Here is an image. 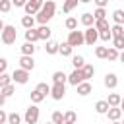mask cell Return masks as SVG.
Masks as SVG:
<instances>
[{
	"instance_id": "19",
	"label": "cell",
	"mask_w": 124,
	"mask_h": 124,
	"mask_svg": "<svg viewBox=\"0 0 124 124\" xmlns=\"http://www.w3.org/2000/svg\"><path fill=\"white\" fill-rule=\"evenodd\" d=\"M35 21H37V19H35L33 16H23V17H21V25H23L25 29H33Z\"/></svg>"
},
{
	"instance_id": "41",
	"label": "cell",
	"mask_w": 124,
	"mask_h": 124,
	"mask_svg": "<svg viewBox=\"0 0 124 124\" xmlns=\"http://www.w3.org/2000/svg\"><path fill=\"white\" fill-rule=\"evenodd\" d=\"M10 83H12V76L2 74V76H0V89H2V87H6V85H10Z\"/></svg>"
},
{
	"instance_id": "35",
	"label": "cell",
	"mask_w": 124,
	"mask_h": 124,
	"mask_svg": "<svg viewBox=\"0 0 124 124\" xmlns=\"http://www.w3.org/2000/svg\"><path fill=\"white\" fill-rule=\"evenodd\" d=\"M52 122H54V124H64V114H62L60 110H54V112H52Z\"/></svg>"
},
{
	"instance_id": "5",
	"label": "cell",
	"mask_w": 124,
	"mask_h": 124,
	"mask_svg": "<svg viewBox=\"0 0 124 124\" xmlns=\"http://www.w3.org/2000/svg\"><path fill=\"white\" fill-rule=\"evenodd\" d=\"M43 4H45V0H27V4H25V14L27 16H37L39 14V10L43 8Z\"/></svg>"
},
{
	"instance_id": "42",
	"label": "cell",
	"mask_w": 124,
	"mask_h": 124,
	"mask_svg": "<svg viewBox=\"0 0 124 124\" xmlns=\"http://www.w3.org/2000/svg\"><path fill=\"white\" fill-rule=\"evenodd\" d=\"M118 56H120L118 50H116L114 46H110V48H108V54H107V60H118Z\"/></svg>"
},
{
	"instance_id": "25",
	"label": "cell",
	"mask_w": 124,
	"mask_h": 124,
	"mask_svg": "<svg viewBox=\"0 0 124 124\" xmlns=\"http://www.w3.org/2000/svg\"><path fill=\"white\" fill-rule=\"evenodd\" d=\"M78 2L79 0H64V6H62V10H64V14H70L76 6H78Z\"/></svg>"
},
{
	"instance_id": "45",
	"label": "cell",
	"mask_w": 124,
	"mask_h": 124,
	"mask_svg": "<svg viewBox=\"0 0 124 124\" xmlns=\"http://www.w3.org/2000/svg\"><path fill=\"white\" fill-rule=\"evenodd\" d=\"M12 4H14L16 8H25V4H27V0H12Z\"/></svg>"
},
{
	"instance_id": "11",
	"label": "cell",
	"mask_w": 124,
	"mask_h": 124,
	"mask_svg": "<svg viewBox=\"0 0 124 124\" xmlns=\"http://www.w3.org/2000/svg\"><path fill=\"white\" fill-rule=\"evenodd\" d=\"M116 85H118V76L112 74V72L107 74V76H105V87H107V89H114Z\"/></svg>"
},
{
	"instance_id": "26",
	"label": "cell",
	"mask_w": 124,
	"mask_h": 124,
	"mask_svg": "<svg viewBox=\"0 0 124 124\" xmlns=\"http://www.w3.org/2000/svg\"><path fill=\"white\" fill-rule=\"evenodd\" d=\"M110 33H112V39H116V37H124V27L114 23V25L110 27Z\"/></svg>"
},
{
	"instance_id": "27",
	"label": "cell",
	"mask_w": 124,
	"mask_h": 124,
	"mask_svg": "<svg viewBox=\"0 0 124 124\" xmlns=\"http://www.w3.org/2000/svg\"><path fill=\"white\" fill-rule=\"evenodd\" d=\"M58 52H60L62 56H72V46H70L68 43H62V45L58 46Z\"/></svg>"
},
{
	"instance_id": "38",
	"label": "cell",
	"mask_w": 124,
	"mask_h": 124,
	"mask_svg": "<svg viewBox=\"0 0 124 124\" xmlns=\"http://www.w3.org/2000/svg\"><path fill=\"white\" fill-rule=\"evenodd\" d=\"M66 27H68L70 31H76V29H78V19H76V17H68V19H66Z\"/></svg>"
},
{
	"instance_id": "30",
	"label": "cell",
	"mask_w": 124,
	"mask_h": 124,
	"mask_svg": "<svg viewBox=\"0 0 124 124\" xmlns=\"http://www.w3.org/2000/svg\"><path fill=\"white\" fill-rule=\"evenodd\" d=\"M93 27H95L97 31H107V29H110L107 19H99V21H95V25H93Z\"/></svg>"
},
{
	"instance_id": "56",
	"label": "cell",
	"mask_w": 124,
	"mask_h": 124,
	"mask_svg": "<svg viewBox=\"0 0 124 124\" xmlns=\"http://www.w3.org/2000/svg\"><path fill=\"white\" fill-rule=\"evenodd\" d=\"M0 43H2V39H0Z\"/></svg>"
},
{
	"instance_id": "40",
	"label": "cell",
	"mask_w": 124,
	"mask_h": 124,
	"mask_svg": "<svg viewBox=\"0 0 124 124\" xmlns=\"http://www.w3.org/2000/svg\"><path fill=\"white\" fill-rule=\"evenodd\" d=\"M8 122L10 124H21V116L17 112H12V114H8Z\"/></svg>"
},
{
	"instance_id": "51",
	"label": "cell",
	"mask_w": 124,
	"mask_h": 124,
	"mask_svg": "<svg viewBox=\"0 0 124 124\" xmlns=\"http://www.w3.org/2000/svg\"><path fill=\"white\" fill-rule=\"evenodd\" d=\"M118 58H120V62H124V50H122V54H120Z\"/></svg>"
},
{
	"instance_id": "33",
	"label": "cell",
	"mask_w": 124,
	"mask_h": 124,
	"mask_svg": "<svg viewBox=\"0 0 124 124\" xmlns=\"http://www.w3.org/2000/svg\"><path fill=\"white\" fill-rule=\"evenodd\" d=\"M107 54H108V48L107 46H97L95 48V56L97 58H107Z\"/></svg>"
},
{
	"instance_id": "58",
	"label": "cell",
	"mask_w": 124,
	"mask_h": 124,
	"mask_svg": "<svg viewBox=\"0 0 124 124\" xmlns=\"http://www.w3.org/2000/svg\"><path fill=\"white\" fill-rule=\"evenodd\" d=\"M122 124H124V122H122Z\"/></svg>"
},
{
	"instance_id": "23",
	"label": "cell",
	"mask_w": 124,
	"mask_h": 124,
	"mask_svg": "<svg viewBox=\"0 0 124 124\" xmlns=\"http://www.w3.org/2000/svg\"><path fill=\"white\" fill-rule=\"evenodd\" d=\"M58 43H54V41H46V46H45V50H46V54H56L58 52Z\"/></svg>"
},
{
	"instance_id": "49",
	"label": "cell",
	"mask_w": 124,
	"mask_h": 124,
	"mask_svg": "<svg viewBox=\"0 0 124 124\" xmlns=\"http://www.w3.org/2000/svg\"><path fill=\"white\" fill-rule=\"evenodd\" d=\"M4 27H6V25H4V21H2V19H0V33H2V31H4Z\"/></svg>"
},
{
	"instance_id": "8",
	"label": "cell",
	"mask_w": 124,
	"mask_h": 124,
	"mask_svg": "<svg viewBox=\"0 0 124 124\" xmlns=\"http://www.w3.org/2000/svg\"><path fill=\"white\" fill-rule=\"evenodd\" d=\"M81 81H85V76H83V72H81V70H74V72L68 76V83H72L74 87H78Z\"/></svg>"
},
{
	"instance_id": "18",
	"label": "cell",
	"mask_w": 124,
	"mask_h": 124,
	"mask_svg": "<svg viewBox=\"0 0 124 124\" xmlns=\"http://www.w3.org/2000/svg\"><path fill=\"white\" fill-rule=\"evenodd\" d=\"M108 108H110V107H108L107 101H97V103H95V110H97L99 114H107Z\"/></svg>"
},
{
	"instance_id": "34",
	"label": "cell",
	"mask_w": 124,
	"mask_h": 124,
	"mask_svg": "<svg viewBox=\"0 0 124 124\" xmlns=\"http://www.w3.org/2000/svg\"><path fill=\"white\" fill-rule=\"evenodd\" d=\"M35 89H37V91H41L45 97H46V95H50V85H48V83H39Z\"/></svg>"
},
{
	"instance_id": "48",
	"label": "cell",
	"mask_w": 124,
	"mask_h": 124,
	"mask_svg": "<svg viewBox=\"0 0 124 124\" xmlns=\"http://www.w3.org/2000/svg\"><path fill=\"white\" fill-rule=\"evenodd\" d=\"M4 103H6V97H4V95H0V108L4 107Z\"/></svg>"
},
{
	"instance_id": "57",
	"label": "cell",
	"mask_w": 124,
	"mask_h": 124,
	"mask_svg": "<svg viewBox=\"0 0 124 124\" xmlns=\"http://www.w3.org/2000/svg\"><path fill=\"white\" fill-rule=\"evenodd\" d=\"M122 27H124V25H122Z\"/></svg>"
},
{
	"instance_id": "7",
	"label": "cell",
	"mask_w": 124,
	"mask_h": 124,
	"mask_svg": "<svg viewBox=\"0 0 124 124\" xmlns=\"http://www.w3.org/2000/svg\"><path fill=\"white\" fill-rule=\"evenodd\" d=\"M12 81H16V83H27L29 81V72L27 70H21V68H17V70H14V74H12Z\"/></svg>"
},
{
	"instance_id": "3",
	"label": "cell",
	"mask_w": 124,
	"mask_h": 124,
	"mask_svg": "<svg viewBox=\"0 0 124 124\" xmlns=\"http://www.w3.org/2000/svg\"><path fill=\"white\" fill-rule=\"evenodd\" d=\"M72 48L74 46H81L83 43H85V37H83V31H70V35H68V41H66Z\"/></svg>"
},
{
	"instance_id": "14",
	"label": "cell",
	"mask_w": 124,
	"mask_h": 124,
	"mask_svg": "<svg viewBox=\"0 0 124 124\" xmlns=\"http://www.w3.org/2000/svg\"><path fill=\"white\" fill-rule=\"evenodd\" d=\"M25 41L27 43H35V41H41V37H39V29H27L25 31Z\"/></svg>"
},
{
	"instance_id": "16",
	"label": "cell",
	"mask_w": 124,
	"mask_h": 124,
	"mask_svg": "<svg viewBox=\"0 0 124 124\" xmlns=\"http://www.w3.org/2000/svg\"><path fill=\"white\" fill-rule=\"evenodd\" d=\"M81 23H83L85 27H93V23H95V17H93V14H91V12H85V14L81 16Z\"/></svg>"
},
{
	"instance_id": "24",
	"label": "cell",
	"mask_w": 124,
	"mask_h": 124,
	"mask_svg": "<svg viewBox=\"0 0 124 124\" xmlns=\"http://www.w3.org/2000/svg\"><path fill=\"white\" fill-rule=\"evenodd\" d=\"M72 64H74V70H81L83 66H85V60H83V56H72Z\"/></svg>"
},
{
	"instance_id": "55",
	"label": "cell",
	"mask_w": 124,
	"mask_h": 124,
	"mask_svg": "<svg viewBox=\"0 0 124 124\" xmlns=\"http://www.w3.org/2000/svg\"><path fill=\"white\" fill-rule=\"evenodd\" d=\"M48 124H54V122H48Z\"/></svg>"
},
{
	"instance_id": "15",
	"label": "cell",
	"mask_w": 124,
	"mask_h": 124,
	"mask_svg": "<svg viewBox=\"0 0 124 124\" xmlns=\"http://www.w3.org/2000/svg\"><path fill=\"white\" fill-rule=\"evenodd\" d=\"M35 50H37V46H35L33 43H27V41H25L23 46H21V54H23V56H33Z\"/></svg>"
},
{
	"instance_id": "29",
	"label": "cell",
	"mask_w": 124,
	"mask_h": 124,
	"mask_svg": "<svg viewBox=\"0 0 124 124\" xmlns=\"http://www.w3.org/2000/svg\"><path fill=\"white\" fill-rule=\"evenodd\" d=\"M14 91H16V87H14V83H10V85H6V87H2V89H0V95H4V97L8 99V97H12V95H14Z\"/></svg>"
},
{
	"instance_id": "37",
	"label": "cell",
	"mask_w": 124,
	"mask_h": 124,
	"mask_svg": "<svg viewBox=\"0 0 124 124\" xmlns=\"http://www.w3.org/2000/svg\"><path fill=\"white\" fill-rule=\"evenodd\" d=\"M105 16H107L105 8H97V10L93 12V17H95V21H99V19H105Z\"/></svg>"
},
{
	"instance_id": "54",
	"label": "cell",
	"mask_w": 124,
	"mask_h": 124,
	"mask_svg": "<svg viewBox=\"0 0 124 124\" xmlns=\"http://www.w3.org/2000/svg\"><path fill=\"white\" fill-rule=\"evenodd\" d=\"M112 124H120V122H118V120H116V122H112Z\"/></svg>"
},
{
	"instance_id": "43",
	"label": "cell",
	"mask_w": 124,
	"mask_h": 124,
	"mask_svg": "<svg viewBox=\"0 0 124 124\" xmlns=\"http://www.w3.org/2000/svg\"><path fill=\"white\" fill-rule=\"evenodd\" d=\"M99 39H103V41H110V39H112L110 29H107V31H99Z\"/></svg>"
},
{
	"instance_id": "17",
	"label": "cell",
	"mask_w": 124,
	"mask_h": 124,
	"mask_svg": "<svg viewBox=\"0 0 124 124\" xmlns=\"http://www.w3.org/2000/svg\"><path fill=\"white\" fill-rule=\"evenodd\" d=\"M120 101H122V97H120L118 93H110V95H108V99H107L108 107H120Z\"/></svg>"
},
{
	"instance_id": "21",
	"label": "cell",
	"mask_w": 124,
	"mask_h": 124,
	"mask_svg": "<svg viewBox=\"0 0 124 124\" xmlns=\"http://www.w3.org/2000/svg\"><path fill=\"white\" fill-rule=\"evenodd\" d=\"M52 81H54V83H62V85H64V83L68 81V76H66L64 72H54V74H52Z\"/></svg>"
},
{
	"instance_id": "31",
	"label": "cell",
	"mask_w": 124,
	"mask_h": 124,
	"mask_svg": "<svg viewBox=\"0 0 124 124\" xmlns=\"http://www.w3.org/2000/svg\"><path fill=\"white\" fill-rule=\"evenodd\" d=\"M43 99H45V95H43L41 91H37V89H35V91H31V103H33V105L41 103Z\"/></svg>"
},
{
	"instance_id": "2",
	"label": "cell",
	"mask_w": 124,
	"mask_h": 124,
	"mask_svg": "<svg viewBox=\"0 0 124 124\" xmlns=\"http://www.w3.org/2000/svg\"><path fill=\"white\" fill-rule=\"evenodd\" d=\"M0 39H2V43H4V45H14V43H16V39H17L16 27H14V25H6V27H4V31L0 33Z\"/></svg>"
},
{
	"instance_id": "50",
	"label": "cell",
	"mask_w": 124,
	"mask_h": 124,
	"mask_svg": "<svg viewBox=\"0 0 124 124\" xmlns=\"http://www.w3.org/2000/svg\"><path fill=\"white\" fill-rule=\"evenodd\" d=\"M120 108H122V112H124V97H122V101H120Z\"/></svg>"
},
{
	"instance_id": "9",
	"label": "cell",
	"mask_w": 124,
	"mask_h": 124,
	"mask_svg": "<svg viewBox=\"0 0 124 124\" xmlns=\"http://www.w3.org/2000/svg\"><path fill=\"white\" fill-rule=\"evenodd\" d=\"M64 95H66V87H64L62 83H54V85L50 87V97H52L54 101H60Z\"/></svg>"
},
{
	"instance_id": "52",
	"label": "cell",
	"mask_w": 124,
	"mask_h": 124,
	"mask_svg": "<svg viewBox=\"0 0 124 124\" xmlns=\"http://www.w3.org/2000/svg\"><path fill=\"white\" fill-rule=\"evenodd\" d=\"M79 2H83V4H87V2H91V0H79Z\"/></svg>"
},
{
	"instance_id": "28",
	"label": "cell",
	"mask_w": 124,
	"mask_h": 124,
	"mask_svg": "<svg viewBox=\"0 0 124 124\" xmlns=\"http://www.w3.org/2000/svg\"><path fill=\"white\" fill-rule=\"evenodd\" d=\"M81 72H83V76H85V81H87L89 78H93V74H95V68H93L91 64H85V66L81 68Z\"/></svg>"
},
{
	"instance_id": "10",
	"label": "cell",
	"mask_w": 124,
	"mask_h": 124,
	"mask_svg": "<svg viewBox=\"0 0 124 124\" xmlns=\"http://www.w3.org/2000/svg\"><path fill=\"white\" fill-rule=\"evenodd\" d=\"M19 68L31 72V70L35 68V60H33V56H21V58H19Z\"/></svg>"
},
{
	"instance_id": "13",
	"label": "cell",
	"mask_w": 124,
	"mask_h": 124,
	"mask_svg": "<svg viewBox=\"0 0 124 124\" xmlns=\"http://www.w3.org/2000/svg\"><path fill=\"white\" fill-rule=\"evenodd\" d=\"M76 89H78V95H81V97H85V95H89V93L93 91V87H91V83H89V81H81Z\"/></svg>"
},
{
	"instance_id": "12",
	"label": "cell",
	"mask_w": 124,
	"mask_h": 124,
	"mask_svg": "<svg viewBox=\"0 0 124 124\" xmlns=\"http://www.w3.org/2000/svg\"><path fill=\"white\" fill-rule=\"evenodd\" d=\"M122 114H124V112H122V108H120V107H110V108H108V112H107L108 120H112V122L120 120V116H122Z\"/></svg>"
},
{
	"instance_id": "20",
	"label": "cell",
	"mask_w": 124,
	"mask_h": 124,
	"mask_svg": "<svg viewBox=\"0 0 124 124\" xmlns=\"http://www.w3.org/2000/svg\"><path fill=\"white\" fill-rule=\"evenodd\" d=\"M39 37H41V41H48L50 39V27L48 25H41L39 27Z\"/></svg>"
},
{
	"instance_id": "39",
	"label": "cell",
	"mask_w": 124,
	"mask_h": 124,
	"mask_svg": "<svg viewBox=\"0 0 124 124\" xmlns=\"http://www.w3.org/2000/svg\"><path fill=\"white\" fill-rule=\"evenodd\" d=\"M64 122H78V116H76V112H74V110H68V112H64Z\"/></svg>"
},
{
	"instance_id": "44",
	"label": "cell",
	"mask_w": 124,
	"mask_h": 124,
	"mask_svg": "<svg viewBox=\"0 0 124 124\" xmlns=\"http://www.w3.org/2000/svg\"><path fill=\"white\" fill-rule=\"evenodd\" d=\"M6 68H8V60L6 58H0V76L6 74Z\"/></svg>"
},
{
	"instance_id": "32",
	"label": "cell",
	"mask_w": 124,
	"mask_h": 124,
	"mask_svg": "<svg viewBox=\"0 0 124 124\" xmlns=\"http://www.w3.org/2000/svg\"><path fill=\"white\" fill-rule=\"evenodd\" d=\"M12 6H14L12 0H0V12H2V14H8V12L12 10Z\"/></svg>"
},
{
	"instance_id": "53",
	"label": "cell",
	"mask_w": 124,
	"mask_h": 124,
	"mask_svg": "<svg viewBox=\"0 0 124 124\" xmlns=\"http://www.w3.org/2000/svg\"><path fill=\"white\" fill-rule=\"evenodd\" d=\"M64 124H76V122H64Z\"/></svg>"
},
{
	"instance_id": "46",
	"label": "cell",
	"mask_w": 124,
	"mask_h": 124,
	"mask_svg": "<svg viewBox=\"0 0 124 124\" xmlns=\"http://www.w3.org/2000/svg\"><path fill=\"white\" fill-rule=\"evenodd\" d=\"M95 4H97V8H105L107 4H108V0H93Z\"/></svg>"
},
{
	"instance_id": "4",
	"label": "cell",
	"mask_w": 124,
	"mask_h": 124,
	"mask_svg": "<svg viewBox=\"0 0 124 124\" xmlns=\"http://www.w3.org/2000/svg\"><path fill=\"white\" fill-rule=\"evenodd\" d=\"M23 120H25V124H37V120H39V107H37V105H31V107L25 110Z\"/></svg>"
},
{
	"instance_id": "22",
	"label": "cell",
	"mask_w": 124,
	"mask_h": 124,
	"mask_svg": "<svg viewBox=\"0 0 124 124\" xmlns=\"http://www.w3.org/2000/svg\"><path fill=\"white\" fill-rule=\"evenodd\" d=\"M112 19L116 25H124V10H114L112 12Z\"/></svg>"
},
{
	"instance_id": "1",
	"label": "cell",
	"mask_w": 124,
	"mask_h": 124,
	"mask_svg": "<svg viewBox=\"0 0 124 124\" xmlns=\"http://www.w3.org/2000/svg\"><path fill=\"white\" fill-rule=\"evenodd\" d=\"M54 12H56V4H54L52 0H46V2L43 4V8L39 10V14L35 16V19H37L41 25H46V23L54 17Z\"/></svg>"
},
{
	"instance_id": "6",
	"label": "cell",
	"mask_w": 124,
	"mask_h": 124,
	"mask_svg": "<svg viewBox=\"0 0 124 124\" xmlns=\"http://www.w3.org/2000/svg\"><path fill=\"white\" fill-rule=\"evenodd\" d=\"M83 37H85V45L93 46V45L97 43V39H99V31H97L95 27H87V29L83 31Z\"/></svg>"
},
{
	"instance_id": "36",
	"label": "cell",
	"mask_w": 124,
	"mask_h": 124,
	"mask_svg": "<svg viewBox=\"0 0 124 124\" xmlns=\"http://www.w3.org/2000/svg\"><path fill=\"white\" fill-rule=\"evenodd\" d=\"M112 46H114L116 50H124V37H116V39H112Z\"/></svg>"
},
{
	"instance_id": "47",
	"label": "cell",
	"mask_w": 124,
	"mask_h": 124,
	"mask_svg": "<svg viewBox=\"0 0 124 124\" xmlns=\"http://www.w3.org/2000/svg\"><path fill=\"white\" fill-rule=\"evenodd\" d=\"M4 122H8V114L0 108V124H4Z\"/></svg>"
}]
</instances>
